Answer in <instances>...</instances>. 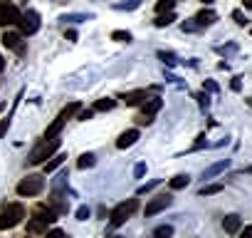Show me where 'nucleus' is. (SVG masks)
<instances>
[{"label": "nucleus", "mask_w": 252, "mask_h": 238, "mask_svg": "<svg viewBox=\"0 0 252 238\" xmlns=\"http://www.w3.org/2000/svg\"><path fill=\"white\" fill-rule=\"evenodd\" d=\"M79 112V102H72V104H67L60 114H57V119H55V122L50 124V129L45 132V139H55V137H60V132H62V127L67 124V119L69 117H74Z\"/></svg>", "instance_id": "nucleus-1"}, {"label": "nucleus", "mask_w": 252, "mask_h": 238, "mask_svg": "<svg viewBox=\"0 0 252 238\" xmlns=\"http://www.w3.org/2000/svg\"><path fill=\"white\" fill-rule=\"evenodd\" d=\"M25 218V208L20 203H8L0 213V231H8V228H15L20 221Z\"/></svg>", "instance_id": "nucleus-2"}, {"label": "nucleus", "mask_w": 252, "mask_h": 238, "mask_svg": "<svg viewBox=\"0 0 252 238\" xmlns=\"http://www.w3.org/2000/svg\"><path fill=\"white\" fill-rule=\"evenodd\" d=\"M57 149H60V139H57V137H55V139H42V144H37V147L30 152L28 161H30V164H42V161L50 159Z\"/></svg>", "instance_id": "nucleus-3"}, {"label": "nucleus", "mask_w": 252, "mask_h": 238, "mask_svg": "<svg viewBox=\"0 0 252 238\" xmlns=\"http://www.w3.org/2000/svg\"><path fill=\"white\" fill-rule=\"evenodd\" d=\"M139 208V201L136 198H129V201H124V203H119L114 211H111V226H121V223H126V218H131V213Z\"/></svg>", "instance_id": "nucleus-4"}, {"label": "nucleus", "mask_w": 252, "mask_h": 238, "mask_svg": "<svg viewBox=\"0 0 252 238\" xmlns=\"http://www.w3.org/2000/svg\"><path fill=\"white\" fill-rule=\"evenodd\" d=\"M42 189H45V179L37 176V174H30L28 179H23L18 184V194L20 196H37Z\"/></svg>", "instance_id": "nucleus-5"}, {"label": "nucleus", "mask_w": 252, "mask_h": 238, "mask_svg": "<svg viewBox=\"0 0 252 238\" xmlns=\"http://www.w3.org/2000/svg\"><path fill=\"white\" fill-rule=\"evenodd\" d=\"M20 18H23V13H20L13 3L0 0V25H18Z\"/></svg>", "instance_id": "nucleus-6"}, {"label": "nucleus", "mask_w": 252, "mask_h": 238, "mask_svg": "<svg viewBox=\"0 0 252 238\" xmlns=\"http://www.w3.org/2000/svg\"><path fill=\"white\" fill-rule=\"evenodd\" d=\"M18 25H20V33L23 35H35L40 30V15L35 10H28V13H23V18H20Z\"/></svg>", "instance_id": "nucleus-7"}, {"label": "nucleus", "mask_w": 252, "mask_h": 238, "mask_svg": "<svg viewBox=\"0 0 252 238\" xmlns=\"http://www.w3.org/2000/svg\"><path fill=\"white\" fill-rule=\"evenodd\" d=\"M171 203H173V196H168V194H161V196H156L154 201H149V203H146V211H144V213H146V216H156L158 211L168 208Z\"/></svg>", "instance_id": "nucleus-8"}, {"label": "nucleus", "mask_w": 252, "mask_h": 238, "mask_svg": "<svg viewBox=\"0 0 252 238\" xmlns=\"http://www.w3.org/2000/svg\"><path fill=\"white\" fill-rule=\"evenodd\" d=\"M3 45L5 47H10V50H15V52H25V45H23V33H5L3 35Z\"/></svg>", "instance_id": "nucleus-9"}, {"label": "nucleus", "mask_w": 252, "mask_h": 238, "mask_svg": "<svg viewBox=\"0 0 252 238\" xmlns=\"http://www.w3.org/2000/svg\"><path fill=\"white\" fill-rule=\"evenodd\" d=\"M119 99H124V102H126V107H136V104H144V102L149 99V92H146V89H136V92H126V94H121Z\"/></svg>", "instance_id": "nucleus-10"}, {"label": "nucleus", "mask_w": 252, "mask_h": 238, "mask_svg": "<svg viewBox=\"0 0 252 238\" xmlns=\"http://www.w3.org/2000/svg\"><path fill=\"white\" fill-rule=\"evenodd\" d=\"M136 139H139V129H129V132H124V134L116 139V147H119V149H129V147L136 144Z\"/></svg>", "instance_id": "nucleus-11"}, {"label": "nucleus", "mask_w": 252, "mask_h": 238, "mask_svg": "<svg viewBox=\"0 0 252 238\" xmlns=\"http://www.w3.org/2000/svg\"><path fill=\"white\" fill-rule=\"evenodd\" d=\"M161 107H163V99H161V97H149V99L141 104V114H151V117H154Z\"/></svg>", "instance_id": "nucleus-12"}, {"label": "nucleus", "mask_w": 252, "mask_h": 238, "mask_svg": "<svg viewBox=\"0 0 252 238\" xmlns=\"http://www.w3.org/2000/svg\"><path fill=\"white\" fill-rule=\"evenodd\" d=\"M240 226H242V218H240L237 213H230V216H225V218H222V228H225L227 233H237V231H240Z\"/></svg>", "instance_id": "nucleus-13"}, {"label": "nucleus", "mask_w": 252, "mask_h": 238, "mask_svg": "<svg viewBox=\"0 0 252 238\" xmlns=\"http://www.w3.org/2000/svg\"><path fill=\"white\" fill-rule=\"evenodd\" d=\"M218 20V15L213 13V10H200L198 15H195V23H198V28H208V25H213Z\"/></svg>", "instance_id": "nucleus-14"}, {"label": "nucleus", "mask_w": 252, "mask_h": 238, "mask_svg": "<svg viewBox=\"0 0 252 238\" xmlns=\"http://www.w3.org/2000/svg\"><path fill=\"white\" fill-rule=\"evenodd\" d=\"M227 164H230L227 159H225V161H218V164H213L210 169H205V171H203V179H213V176H218L220 171H225V169H227Z\"/></svg>", "instance_id": "nucleus-15"}, {"label": "nucleus", "mask_w": 252, "mask_h": 238, "mask_svg": "<svg viewBox=\"0 0 252 238\" xmlns=\"http://www.w3.org/2000/svg\"><path fill=\"white\" fill-rule=\"evenodd\" d=\"M64 159H67L64 154H55V157H50V161H45V174H52L57 166H62Z\"/></svg>", "instance_id": "nucleus-16"}, {"label": "nucleus", "mask_w": 252, "mask_h": 238, "mask_svg": "<svg viewBox=\"0 0 252 238\" xmlns=\"http://www.w3.org/2000/svg\"><path fill=\"white\" fill-rule=\"evenodd\" d=\"M188 184H190V176H188V174H178V176H173V179H171V189H173V191L186 189Z\"/></svg>", "instance_id": "nucleus-17"}, {"label": "nucleus", "mask_w": 252, "mask_h": 238, "mask_svg": "<svg viewBox=\"0 0 252 238\" xmlns=\"http://www.w3.org/2000/svg\"><path fill=\"white\" fill-rule=\"evenodd\" d=\"M45 226H47V221H42L40 216H35V218L30 221V226H28V233L37 236V233H42V231H45Z\"/></svg>", "instance_id": "nucleus-18"}, {"label": "nucleus", "mask_w": 252, "mask_h": 238, "mask_svg": "<svg viewBox=\"0 0 252 238\" xmlns=\"http://www.w3.org/2000/svg\"><path fill=\"white\" fill-rule=\"evenodd\" d=\"M114 107H116V102H114V99H109V97H104V99H96L94 112H111Z\"/></svg>", "instance_id": "nucleus-19"}, {"label": "nucleus", "mask_w": 252, "mask_h": 238, "mask_svg": "<svg viewBox=\"0 0 252 238\" xmlns=\"http://www.w3.org/2000/svg\"><path fill=\"white\" fill-rule=\"evenodd\" d=\"M94 164H96V157H94V154H82V157H79V161H77V166H79V169H92Z\"/></svg>", "instance_id": "nucleus-20"}, {"label": "nucleus", "mask_w": 252, "mask_h": 238, "mask_svg": "<svg viewBox=\"0 0 252 238\" xmlns=\"http://www.w3.org/2000/svg\"><path fill=\"white\" fill-rule=\"evenodd\" d=\"M173 5H176V0H158V3H156V13H158V15L171 13V10H173Z\"/></svg>", "instance_id": "nucleus-21"}, {"label": "nucleus", "mask_w": 252, "mask_h": 238, "mask_svg": "<svg viewBox=\"0 0 252 238\" xmlns=\"http://www.w3.org/2000/svg\"><path fill=\"white\" fill-rule=\"evenodd\" d=\"M173 20H176V15H173V10H171V13H166V15H158V18L154 20V25H156V28H166V25H171Z\"/></svg>", "instance_id": "nucleus-22"}, {"label": "nucleus", "mask_w": 252, "mask_h": 238, "mask_svg": "<svg viewBox=\"0 0 252 238\" xmlns=\"http://www.w3.org/2000/svg\"><path fill=\"white\" fill-rule=\"evenodd\" d=\"M173 236V226H158L156 231H154V238H171Z\"/></svg>", "instance_id": "nucleus-23"}, {"label": "nucleus", "mask_w": 252, "mask_h": 238, "mask_svg": "<svg viewBox=\"0 0 252 238\" xmlns=\"http://www.w3.org/2000/svg\"><path fill=\"white\" fill-rule=\"evenodd\" d=\"M220 191H222V184H210V186L200 189V196H213V194H220Z\"/></svg>", "instance_id": "nucleus-24"}, {"label": "nucleus", "mask_w": 252, "mask_h": 238, "mask_svg": "<svg viewBox=\"0 0 252 238\" xmlns=\"http://www.w3.org/2000/svg\"><path fill=\"white\" fill-rule=\"evenodd\" d=\"M111 40H116V42H131V33L114 30V33H111Z\"/></svg>", "instance_id": "nucleus-25"}, {"label": "nucleus", "mask_w": 252, "mask_h": 238, "mask_svg": "<svg viewBox=\"0 0 252 238\" xmlns=\"http://www.w3.org/2000/svg\"><path fill=\"white\" fill-rule=\"evenodd\" d=\"M158 57H161L163 65H168V67H176V65H178V60H176L173 52H158Z\"/></svg>", "instance_id": "nucleus-26"}, {"label": "nucleus", "mask_w": 252, "mask_h": 238, "mask_svg": "<svg viewBox=\"0 0 252 238\" xmlns=\"http://www.w3.org/2000/svg\"><path fill=\"white\" fill-rule=\"evenodd\" d=\"M141 5V0H131V3H121V5H116V10H136Z\"/></svg>", "instance_id": "nucleus-27"}, {"label": "nucleus", "mask_w": 252, "mask_h": 238, "mask_svg": "<svg viewBox=\"0 0 252 238\" xmlns=\"http://www.w3.org/2000/svg\"><path fill=\"white\" fill-rule=\"evenodd\" d=\"M158 184H161V179H156V181H151V184H144V186H139V191H136V194H139V196H141V194H149V191H151V189H156Z\"/></svg>", "instance_id": "nucleus-28"}, {"label": "nucleus", "mask_w": 252, "mask_h": 238, "mask_svg": "<svg viewBox=\"0 0 252 238\" xmlns=\"http://www.w3.org/2000/svg\"><path fill=\"white\" fill-rule=\"evenodd\" d=\"M92 117H94V109H79V112H77L79 122H87V119H92Z\"/></svg>", "instance_id": "nucleus-29"}, {"label": "nucleus", "mask_w": 252, "mask_h": 238, "mask_svg": "<svg viewBox=\"0 0 252 238\" xmlns=\"http://www.w3.org/2000/svg\"><path fill=\"white\" fill-rule=\"evenodd\" d=\"M195 99H198V104H200L203 109H208V104H210V97H208V94L200 92V94H195Z\"/></svg>", "instance_id": "nucleus-30"}, {"label": "nucleus", "mask_w": 252, "mask_h": 238, "mask_svg": "<svg viewBox=\"0 0 252 238\" xmlns=\"http://www.w3.org/2000/svg\"><path fill=\"white\" fill-rule=\"evenodd\" d=\"M62 20H72V23H84V20H89V15H64Z\"/></svg>", "instance_id": "nucleus-31"}, {"label": "nucleus", "mask_w": 252, "mask_h": 238, "mask_svg": "<svg viewBox=\"0 0 252 238\" xmlns=\"http://www.w3.org/2000/svg\"><path fill=\"white\" fill-rule=\"evenodd\" d=\"M77 218H79V221H87V218H89V208H87V206H79V208H77Z\"/></svg>", "instance_id": "nucleus-32"}, {"label": "nucleus", "mask_w": 252, "mask_h": 238, "mask_svg": "<svg viewBox=\"0 0 252 238\" xmlns=\"http://www.w3.org/2000/svg\"><path fill=\"white\" fill-rule=\"evenodd\" d=\"M232 18H235V23H237V25H247V18H245L240 10H235V13H232Z\"/></svg>", "instance_id": "nucleus-33"}, {"label": "nucleus", "mask_w": 252, "mask_h": 238, "mask_svg": "<svg viewBox=\"0 0 252 238\" xmlns=\"http://www.w3.org/2000/svg\"><path fill=\"white\" fill-rule=\"evenodd\" d=\"M45 238H67V236H64V231H60V228H55V231H50V233H45Z\"/></svg>", "instance_id": "nucleus-34"}, {"label": "nucleus", "mask_w": 252, "mask_h": 238, "mask_svg": "<svg viewBox=\"0 0 252 238\" xmlns=\"http://www.w3.org/2000/svg\"><path fill=\"white\" fill-rule=\"evenodd\" d=\"M136 122H139V124H151L154 117H151V114H141V117H136Z\"/></svg>", "instance_id": "nucleus-35"}, {"label": "nucleus", "mask_w": 252, "mask_h": 238, "mask_svg": "<svg viewBox=\"0 0 252 238\" xmlns=\"http://www.w3.org/2000/svg\"><path fill=\"white\" fill-rule=\"evenodd\" d=\"M235 50H237L235 45H227V47H218V52H220V55H232Z\"/></svg>", "instance_id": "nucleus-36"}, {"label": "nucleus", "mask_w": 252, "mask_h": 238, "mask_svg": "<svg viewBox=\"0 0 252 238\" xmlns=\"http://www.w3.org/2000/svg\"><path fill=\"white\" fill-rule=\"evenodd\" d=\"M144 174H146V164H139V166L134 169V176H136V179H141Z\"/></svg>", "instance_id": "nucleus-37"}, {"label": "nucleus", "mask_w": 252, "mask_h": 238, "mask_svg": "<svg viewBox=\"0 0 252 238\" xmlns=\"http://www.w3.org/2000/svg\"><path fill=\"white\" fill-rule=\"evenodd\" d=\"M198 30V23H183V33H193Z\"/></svg>", "instance_id": "nucleus-38"}, {"label": "nucleus", "mask_w": 252, "mask_h": 238, "mask_svg": "<svg viewBox=\"0 0 252 238\" xmlns=\"http://www.w3.org/2000/svg\"><path fill=\"white\" fill-rule=\"evenodd\" d=\"M203 87H205V89H208V92H218V84H215V82H213V79H208V82H205V84H203Z\"/></svg>", "instance_id": "nucleus-39"}, {"label": "nucleus", "mask_w": 252, "mask_h": 238, "mask_svg": "<svg viewBox=\"0 0 252 238\" xmlns=\"http://www.w3.org/2000/svg\"><path fill=\"white\" fill-rule=\"evenodd\" d=\"M230 87H232V89H235V92H240V87H242V82H240V77H235V79H232V84H230Z\"/></svg>", "instance_id": "nucleus-40"}, {"label": "nucleus", "mask_w": 252, "mask_h": 238, "mask_svg": "<svg viewBox=\"0 0 252 238\" xmlns=\"http://www.w3.org/2000/svg\"><path fill=\"white\" fill-rule=\"evenodd\" d=\"M200 147H205V134H200V137H198V142H195V147H193V149H200Z\"/></svg>", "instance_id": "nucleus-41"}, {"label": "nucleus", "mask_w": 252, "mask_h": 238, "mask_svg": "<svg viewBox=\"0 0 252 238\" xmlns=\"http://www.w3.org/2000/svg\"><path fill=\"white\" fill-rule=\"evenodd\" d=\"M240 238H252V226H247V228L240 233Z\"/></svg>", "instance_id": "nucleus-42"}, {"label": "nucleus", "mask_w": 252, "mask_h": 238, "mask_svg": "<svg viewBox=\"0 0 252 238\" xmlns=\"http://www.w3.org/2000/svg\"><path fill=\"white\" fill-rule=\"evenodd\" d=\"M64 38H67V40H72V42H74V40H77V33H74V30H67V33H64Z\"/></svg>", "instance_id": "nucleus-43"}, {"label": "nucleus", "mask_w": 252, "mask_h": 238, "mask_svg": "<svg viewBox=\"0 0 252 238\" xmlns=\"http://www.w3.org/2000/svg\"><path fill=\"white\" fill-rule=\"evenodd\" d=\"M242 5L245 8H252V0H242Z\"/></svg>", "instance_id": "nucleus-44"}, {"label": "nucleus", "mask_w": 252, "mask_h": 238, "mask_svg": "<svg viewBox=\"0 0 252 238\" xmlns=\"http://www.w3.org/2000/svg\"><path fill=\"white\" fill-rule=\"evenodd\" d=\"M3 67H5V60H3V57H0V70H3Z\"/></svg>", "instance_id": "nucleus-45"}, {"label": "nucleus", "mask_w": 252, "mask_h": 238, "mask_svg": "<svg viewBox=\"0 0 252 238\" xmlns=\"http://www.w3.org/2000/svg\"><path fill=\"white\" fill-rule=\"evenodd\" d=\"M203 3H205V5H210V3H213V0H203Z\"/></svg>", "instance_id": "nucleus-46"}, {"label": "nucleus", "mask_w": 252, "mask_h": 238, "mask_svg": "<svg viewBox=\"0 0 252 238\" xmlns=\"http://www.w3.org/2000/svg\"><path fill=\"white\" fill-rule=\"evenodd\" d=\"M247 102H250V107H252V97H250V99H247Z\"/></svg>", "instance_id": "nucleus-47"}, {"label": "nucleus", "mask_w": 252, "mask_h": 238, "mask_svg": "<svg viewBox=\"0 0 252 238\" xmlns=\"http://www.w3.org/2000/svg\"><path fill=\"white\" fill-rule=\"evenodd\" d=\"M111 238H124V236H111Z\"/></svg>", "instance_id": "nucleus-48"}, {"label": "nucleus", "mask_w": 252, "mask_h": 238, "mask_svg": "<svg viewBox=\"0 0 252 238\" xmlns=\"http://www.w3.org/2000/svg\"><path fill=\"white\" fill-rule=\"evenodd\" d=\"M5 3H8V0H5Z\"/></svg>", "instance_id": "nucleus-49"}]
</instances>
